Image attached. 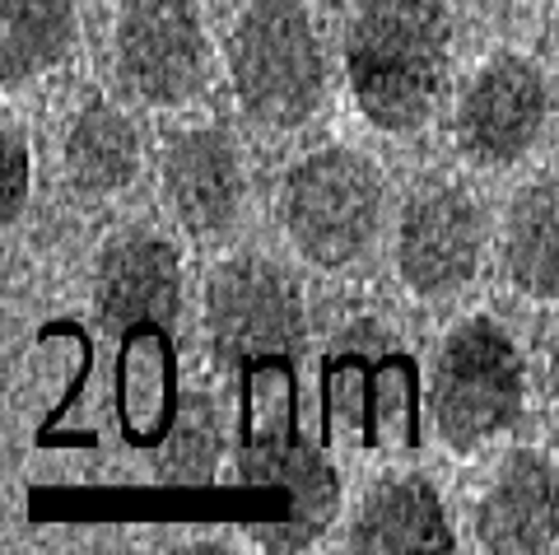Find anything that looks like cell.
Instances as JSON below:
<instances>
[{"mask_svg": "<svg viewBox=\"0 0 559 555\" xmlns=\"http://www.w3.org/2000/svg\"><path fill=\"white\" fill-rule=\"evenodd\" d=\"M415 397L411 355L373 318L345 327L326 351V406L359 444H392L406 435Z\"/></svg>", "mask_w": 559, "mask_h": 555, "instance_id": "52a82bcc", "label": "cell"}, {"mask_svg": "<svg viewBox=\"0 0 559 555\" xmlns=\"http://www.w3.org/2000/svg\"><path fill=\"white\" fill-rule=\"evenodd\" d=\"M94 314L103 332L140 336L164 332L182 314V257L150 229L108 238L94 267Z\"/></svg>", "mask_w": 559, "mask_h": 555, "instance_id": "30bf717a", "label": "cell"}, {"mask_svg": "<svg viewBox=\"0 0 559 555\" xmlns=\"http://www.w3.org/2000/svg\"><path fill=\"white\" fill-rule=\"evenodd\" d=\"M75 43L70 0H0V80L5 90L66 61Z\"/></svg>", "mask_w": 559, "mask_h": 555, "instance_id": "e0dca14e", "label": "cell"}, {"mask_svg": "<svg viewBox=\"0 0 559 555\" xmlns=\"http://www.w3.org/2000/svg\"><path fill=\"white\" fill-rule=\"evenodd\" d=\"M546 378H550V397H555V406H559V336L550 345V364H546Z\"/></svg>", "mask_w": 559, "mask_h": 555, "instance_id": "ffe728a7", "label": "cell"}, {"mask_svg": "<svg viewBox=\"0 0 559 555\" xmlns=\"http://www.w3.org/2000/svg\"><path fill=\"white\" fill-rule=\"evenodd\" d=\"M248 472L252 476H271L289 491V509L294 518L285 528H266L261 542L266 551H304L312 536H322L326 523L336 518L341 505V485L336 472L312 453L299 435H257L248 444Z\"/></svg>", "mask_w": 559, "mask_h": 555, "instance_id": "4fadbf2b", "label": "cell"}, {"mask_svg": "<svg viewBox=\"0 0 559 555\" xmlns=\"http://www.w3.org/2000/svg\"><path fill=\"white\" fill-rule=\"evenodd\" d=\"M229 75L261 127H304L326 98V57L299 0H257L229 33Z\"/></svg>", "mask_w": 559, "mask_h": 555, "instance_id": "7a4b0ae2", "label": "cell"}, {"mask_svg": "<svg viewBox=\"0 0 559 555\" xmlns=\"http://www.w3.org/2000/svg\"><path fill=\"white\" fill-rule=\"evenodd\" d=\"M117 80L150 108H178L210 80V38L187 0H127L112 33Z\"/></svg>", "mask_w": 559, "mask_h": 555, "instance_id": "8992f818", "label": "cell"}, {"mask_svg": "<svg viewBox=\"0 0 559 555\" xmlns=\"http://www.w3.org/2000/svg\"><path fill=\"white\" fill-rule=\"evenodd\" d=\"M485 224L462 187H419L396 224V271L419 299H448L480 271Z\"/></svg>", "mask_w": 559, "mask_h": 555, "instance_id": "9c48e42d", "label": "cell"}, {"mask_svg": "<svg viewBox=\"0 0 559 555\" xmlns=\"http://www.w3.org/2000/svg\"><path fill=\"white\" fill-rule=\"evenodd\" d=\"M349 546L364 555H411V551H457L439 491L425 476H392L364 495L349 523Z\"/></svg>", "mask_w": 559, "mask_h": 555, "instance_id": "5bb4252c", "label": "cell"}, {"mask_svg": "<svg viewBox=\"0 0 559 555\" xmlns=\"http://www.w3.org/2000/svg\"><path fill=\"white\" fill-rule=\"evenodd\" d=\"M476 542L495 555H536L559 542V472L536 448H513L476 505Z\"/></svg>", "mask_w": 559, "mask_h": 555, "instance_id": "7c38bea8", "label": "cell"}, {"mask_svg": "<svg viewBox=\"0 0 559 555\" xmlns=\"http://www.w3.org/2000/svg\"><path fill=\"white\" fill-rule=\"evenodd\" d=\"M527 402V364L495 318H466L448 332L429 378V421L439 439L471 453L518 425Z\"/></svg>", "mask_w": 559, "mask_h": 555, "instance_id": "3957f363", "label": "cell"}, {"mask_svg": "<svg viewBox=\"0 0 559 555\" xmlns=\"http://www.w3.org/2000/svg\"><path fill=\"white\" fill-rule=\"evenodd\" d=\"M219 415L215 406L205 402V397L191 392L182 411H178V421H173L168 429V444H164V476L173 481H210V472H215V462H219Z\"/></svg>", "mask_w": 559, "mask_h": 555, "instance_id": "ac0fdd59", "label": "cell"}, {"mask_svg": "<svg viewBox=\"0 0 559 555\" xmlns=\"http://www.w3.org/2000/svg\"><path fill=\"white\" fill-rule=\"evenodd\" d=\"M205 336L215 359L238 374L299 359L308 336L299 285L266 257H229L205 285Z\"/></svg>", "mask_w": 559, "mask_h": 555, "instance_id": "5b68a950", "label": "cell"}, {"mask_svg": "<svg viewBox=\"0 0 559 555\" xmlns=\"http://www.w3.org/2000/svg\"><path fill=\"white\" fill-rule=\"evenodd\" d=\"M140 168V135L131 117L103 98H90L66 131V178L80 197H112L131 187Z\"/></svg>", "mask_w": 559, "mask_h": 555, "instance_id": "2e32d148", "label": "cell"}, {"mask_svg": "<svg viewBox=\"0 0 559 555\" xmlns=\"http://www.w3.org/2000/svg\"><path fill=\"white\" fill-rule=\"evenodd\" d=\"M452 61L443 0H355L345 24V75L359 113L378 131L425 127Z\"/></svg>", "mask_w": 559, "mask_h": 555, "instance_id": "6da1fadb", "label": "cell"}, {"mask_svg": "<svg viewBox=\"0 0 559 555\" xmlns=\"http://www.w3.org/2000/svg\"><path fill=\"white\" fill-rule=\"evenodd\" d=\"M546 117L550 90L540 66L518 51H499L457 98V150L485 168L518 164L546 131Z\"/></svg>", "mask_w": 559, "mask_h": 555, "instance_id": "ba28073f", "label": "cell"}, {"mask_svg": "<svg viewBox=\"0 0 559 555\" xmlns=\"http://www.w3.org/2000/svg\"><path fill=\"white\" fill-rule=\"evenodd\" d=\"M159 187L173 220L191 238H219L242 211L248 178H242V154L229 131L219 127H191L178 131L164 150Z\"/></svg>", "mask_w": 559, "mask_h": 555, "instance_id": "8fae6325", "label": "cell"}, {"mask_svg": "<svg viewBox=\"0 0 559 555\" xmlns=\"http://www.w3.org/2000/svg\"><path fill=\"white\" fill-rule=\"evenodd\" d=\"M0 150H5V173H0V220L14 224L28 205V187H33V150H28V131L14 117L0 121Z\"/></svg>", "mask_w": 559, "mask_h": 555, "instance_id": "d6986e66", "label": "cell"}, {"mask_svg": "<svg viewBox=\"0 0 559 555\" xmlns=\"http://www.w3.org/2000/svg\"><path fill=\"white\" fill-rule=\"evenodd\" d=\"M499 257L527 299H559V178H536L513 197Z\"/></svg>", "mask_w": 559, "mask_h": 555, "instance_id": "9a60e30c", "label": "cell"}, {"mask_svg": "<svg viewBox=\"0 0 559 555\" xmlns=\"http://www.w3.org/2000/svg\"><path fill=\"white\" fill-rule=\"evenodd\" d=\"M280 224L312 267H349L382 224V173L359 150H312L280 187Z\"/></svg>", "mask_w": 559, "mask_h": 555, "instance_id": "277c9868", "label": "cell"}, {"mask_svg": "<svg viewBox=\"0 0 559 555\" xmlns=\"http://www.w3.org/2000/svg\"><path fill=\"white\" fill-rule=\"evenodd\" d=\"M550 51H555V61H559V10H555V24H550Z\"/></svg>", "mask_w": 559, "mask_h": 555, "instance_id": "44dd1931", "label": "cell"}]
</instances>
